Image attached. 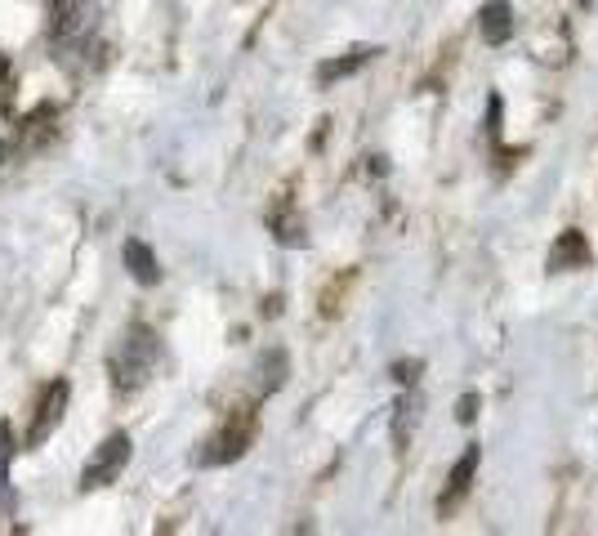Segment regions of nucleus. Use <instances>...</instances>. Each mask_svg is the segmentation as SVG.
I'll use <instances>...</instances> for the list:
<instances>
[{
	"label": "nucleus",
	"instance_id": "6",
	"mask_svg": "<svg viewBox=\"0 0 598 536\" xmlns=\"http://www.w3.org/2000/svg\"><path fill=\"white\" fill-rule=\"evenodd\" d=\"M590 264V242L581 233H563L554 246H549V268L554 273H567V268H585Z\"/></svg>",
	"mask_w": 598,
	"mask_h": 536
},
{
	"label": "nucleus",
	"instance_id": "9",
	"mask_svg": "<svg viewBox=\"0 0 598 536\" xmlns=\"http://www.w3.org/2000/svg\"><path fill=\"white\" fill-rule=\"evenodd\" d=\"M375 54H380V50H353L349 59H335V63H322V72H317V76H322V81H340V76L358 72L362 63H371Z\"/></svg>",
	"mask_w": 598,
	"mask_h": 536
},
{
	"label": "nucleus",
	"instance_id": "8",
	"mask_svg": "<svg viewBox=\"0 0 598 536\" xmlns=\"http://www.w3.org/2000/svg\"><path fill=\"white\" fill-rule=\"evenodd\" d=\"M474 469H478V447H469V452L456 461V469H451V487H447V496H442V510H451V505H456L460 496L469 492V478H474Z\"/></svg>",
	"mask_w": 598,
	"mask_h": 536
},
{
	"label": "nucleus",
	"instance_id": "2",
	"mask_svg": "<svg viewBox=\"0 0 598 536\" xmlns=\"http://www.w3.org/2000/svg\"><path fill=\"white\" fill-rule=\"evenodd\" d=\"M152 353H157V344H152V335L148 331H130V340H125V349L117 353V376H121V385H134V380H143L148 376V362H152Z\"/></svg>",
	"mask_w": 598,
	"mask_h": 536
},
{
	"label": "nucleus",
	"instance_id": "1",
	"mask_svg": "<svg viewBox=\"0 0 598 536\" xmlns=\"http://www.w3.org/2000/svg\"><path fill=\"white\" fill-rule=\"evenodd\" d=\"M125 461H130V434H112L108 443L90 456V465H85V474H81V487L85 492H94V487L112 483V478L125 469Z\"/></svg>",
	"mask_w": 598,
	"mask_h": 536
},
{
	"label": "nucleus",
	"instance_id": "7",
	"mask_svg": "<svg viewBox=\"0 0 598 536\" xmlns=\"http://www.w3.org/2000/svg\"><path fill=\"white\" fill-rule=\"evenodd\" d=\"M125 268H130V277H134V282H143V286L161 282L157 255H152V246H143V242H125Z\"/></svg>",
	"mask_w": 598,
	"mask_h": 536
},
{
	"label": "nucleus",
	"instance_id": "5",
	"mask_svg": "<svg viewBox=\"0 0 598 536\" xmlns=\"http://www.w3.org/2000/svg\"><path fill=\"white\" fill-rule=\"evenodd\" d=\"M478 27H482V41L487 45H505L509 36H514V9H509L505 0H491V5H482Z\"/></svg>",
	"mask_w": 598,
	"mask_h": 536
},
{
	"label": "nucleus",
	"instance_id": "4",
	"mask_svg": "<svg viewBox=\"0 0 598 536\" xmlns=\"http://www.w3.org/2000/svg\"><path fill=\"white\" fill-rule=\"evenodd\" d=\"M250 434H255V416H237L233 425H228L224 434H219L215 443H210V456H206V461H215V465L237 461V456L250 447Z\"/></svg>",
	"mask_w": 598,
	"mask_h": 536
},
{
	"label": "nucleus",
	"instance_id": "3",
	"mask_svg": "<svg viewBox=\"0 0 598 536\" xmlns=\"http://www.w3.org/2000/svg\"><path fill=\"white\" fill-rule=\"evenodd\" d=\"M63 411H67V380H54L50 389H45V398H41V407H36V416H32V434H27V443H45V438L59 429V420H63Z\"/></svg>",
	"mask_w": 598,
	"mask_h": 536
},
{
	"label": "nucleus",
	"instance_id": "10",
	"mask_svg": "<svg viewBox=\"0 0 598 536\" xmlns=\"http://www.w3.org/2000/svg\"><path fill=\"white\" fill-rule=\"evenodd\" d=\"M9 456H14V443H9V425H0V492L9 483Z\"/></svg>",
	"mask_w": 598,
	"mask_h": 536
},
{
	"label": "nucleus",
	"instance_id": "11",
	"mask_svg": "<svg viewBox=\"0 0 598 536\" xmlns=\"http://www.w3.org/2000/svg\"><path fill=\"white\" fill-rule=\"evenodd\" d=\"M474 407H478V398H474V394L460 398V420H474Z\"/></svg>",
	"mask_w": 598,
	"mask_h": 536
},
{
	"label": "nucleus",
	"instance_id": "12",
	"mask_svg": "<svg viewBox=\"0 0 598 536\" xmlns=\"http://www.w3.org/2000/svg\"><path fill=\"white\" fill-rule=\"evenodd\" d=\"M581 5H594V0H581Z\"/></svg>",
	"mask_w": 598,
	"mask_h": 536
}]
</instances>
